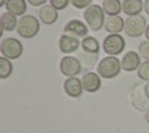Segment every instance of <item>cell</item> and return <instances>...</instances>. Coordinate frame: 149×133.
I'll return each instance as SVG.
<instances>
[{
    "instance_id": "obj_1",
    "label": "cell",
    "mask_w": 149,
    "mask_h": 133,
    "mask_svg": "<svg viewBox=\"0 0 149 133\" xmlns=\"http://www.w3.org/2000/svg\"><path fill=\"white\" fill-rule=\"evenodd\" d=\"M106 13L102 9V6L92 4L90 5L86 9H84V20L85 23L90 27L92 32H99L104 26H105V20H106Z\"/></svg>"
},
{
    "instance_id": "obj_2",
    "label": "cell",
    "mask_w": 149,
    "mask_h": 133,
    "mask_svg": "<svg viewBox=\"0 0 149 133\" xmlns=\"http://www.w3.org/2000/svg\"><path fill=\"white\" fill-rule=\"evenodd\" d=\"M121 69V61L116 56H106L100 60L97 65V72L101 78L105 79H112L116 77Z\"/></svg>"
},
{
    "instance_id": "obj_3",
    "label": "cell",
    "mask_w": 149,
    "mask_h": 133,
    "mask_svg": "<svg viewBox=\"0 0 149 133\" xmlns=\"http://www.w3.org/2000/svg\"><path fill=\"white\" fill-rule=\"evenodd\" d=\"M16 32L19 36L23 38H33L40 32V21L37 18L30 14H26L19 19Z\"/></svg>"
},
{
    "instance_id": "obj_4",
    "label": "cell",
    "mask_w": 149,
    "mask_h": 133,
    "mask_svg": "<svg viewBox=\"0 0 149 133\" xmlns=\"http://www.w3.org/2000/svg\"><path fill=\"white\" fill-rule=\"evenodd\" d=\"M126 47V41L120 34H108L102 41V50L108 56L120 55Z\"/></svg>"
},
{
    "instance_id": "obj_5",
    "label": "cell",
    "mask_w": 149,
    "mask_h": 133,
    "mask_svg": "<svg viewBox=\"0 0 149 133\" xmlns=\"http://www.w3.org/2000/svg\"><path fill=\"white\" fill-rule=\"evenodd\" d=\"M1 55L8 60H17L23 52V46L21 41L15 37H6L0 43Z\"/></svg>"
},
{
    "instance_id": "obj_6",
    "label": "cell",
    "mask_w": 149,
    "mask_h": 133,
    "mask_svg": "<svg viewBox=\"0 0 149 133\" xmlns=\"http://www.w3.org/2000/svg\"><path fill=\"white\" fill-rule=\"evenodd\" d=\"M147 21L146 18L140 15L128 16L125 21V34L129 37H139L146 33L147 29Z\"/></svg>"
},
{
    "instance_id": "obj_7",
    "label": "cell",
    "mask_w": 149,
    "mask_h": 133,
    "mask_svg": "<svg viewBox=\"0 0 149 133\" xmlns=\"http://www.w3.org/2000/svg\"><path fill=\"white\" fill-rule=\"evenodd\" d=\"M83 64L78 57L66 55L59 62V71L65 77H77L81 72Z\"/></svg>"
},
{
    "instance_id": "obj_8",
    "label": "cell",
    "mask_w": 149,
    "mask_h": 133,
    "mask_svg": "<svg viewBox=\"0 0 149 133\" xmlns=\"http://www.w3.org/2000/svg\"><path fill=\"white\" fill-rule=\"evenodd\" d=\"M63 30H64V34H68L71 36L85 37V36H87V33H88V26L86 23H84V21H81V20L72 19L65 23Z\"/></svg>"
},
{
    "instance_id": "obj_9",
    "label": "cell",
    "mask_w": 149,
    "mask_h": 133,
    "mask_svg": "<svg viewBox=\"0 0 149 133\" xmlns=\"http://www.w3.org/2000/svg\"><path fill=\"white\" fill-rule=\"evenodd\" d=\"M80 43L81 42L79 41L78 37L71 36L68 34H63L59 36V40H58V48H59L61 52L69 55V54L77 51L78 48L80 47Z\"/></svg>"
},
{
    "instance_id": "obj_10",
    "label": "cell",
    "mask_w": 149,
    "mask_h": 133,
    "mask_svg": "<svg viewBox=\"0 0 149 133\" xmlns=\"http://www.w3.org/2000/svg\"><path fill=\"white\" fill-rule=\"evenodd\" d=\"M141 63H142L141 62V55L134 50L127 51L121 58V68L123 71H127V72L137 71Z\"/></svg>"
},
{
    "instance_id": "obj_11",
    "label": "cell",
    "mask_w": 149,
    "mask_h": 133,
    "mask_svg": "<svg viewBox=\"0 0 149 133\" xmlns=\"http://www.w3.org/2000/svg\"><path fill=\"white\" fill-rule=\"evenodd\" d=\"M81 84H83L84 91L90 92V93L97 92L101 88V77L99 76L98 72L88 71V72H86V74L83 75V77H81Z\"/></svg>"
},
{
    "instance_id": "obj_12",
    "label": "cell",
    "mask_w": 149,
    "mask_h": 133,
    "mask_svg": "<svg viewBox=\"0 0 149 133\" xmlns=\"http://www.w3.org/2000/svg\"><path fill=\"white\" fill-rule=\"evenodd\" d=\"M63 89H64L65 93L71 98L80 97L83 91H84L83 84H81V79H79L78 77H68L64 80Z\"/></svg>"
},
{
    "instance_id": "obj_13",
    "label": "cell",
    "mask_w": 149,
    "mask_h": 133,
    "mask_svg": "<svg viewBox=\"0 0 149 133\" xmlns=\"http://www.w3.org/2000/svg\"><path fill=\"white\" fill-rule=\"evenodd\" d=\"M38 19L42 23L50 26L54 24L57 19H58V10L56 8H54L50 4L49 5H43L41 6V8L38 9Z\"/></svg>"
},
{
    "instance_id": "obj_14",
    "label": "cell",
    "mask_w": 149,
    "mask_h": 133,
    "mask_svg": "<svg viewBox=\"0 0 149 133\" xmlns=\"http://www.w3.org/2000/svg\"><path fill=\"white\" fill-rule=\"evenodd\" d=\"M104 28L108 34H120L122 30H125V20L120 15H115V16L107 15Z\"/></svg>"
},
{
    "instance_id": "obj_15",
    "label": "cell",
    "mask_w": 149,
    "mask_h": 133,
    "mask_svg": "<svg viewBox=\"0 0 149 133\" xmlns=\"http://www.w3.org/2000/svg\"><path fill=\"white\" fill-rule=\"evenodd\" d=\"M143 10L142 0H122V12L128 16L140 15Z\"/></svg>"
},
{
    "instance_id": "obj_16",
    "label": "cell",
    "mask_w": 149,
    "mask_h": 133,
    "mask_svg": "<svg viewBox=\"0 0 149 133\" xmlns=\"http://www.w3.org/2000/svg\"><path fill=\"white\" fill-rule=\"evenodd\" d=\"M5 8L16 16H23L27 12V0H7Z\"/></svg>"
},
{
    "instance_id": "obj_17",
    "label": "cell",
    "mask_w": 149,
    "mask_h": 133,
    "mask_svg": "<svg viewBox=\"0 0 149 133\" xmlns=\"http://www.w3.org/2000/svg\"><path fill=\"white\" fill-rule=\"evenodd\" d=\"M17 23H19V20L16 15L9 12H5L0 16V28L3 32H13L14 29L17 28Z\"/></svg>"
},
{
    "instance_id": "obj_18",
    "label": "cell",
    "mask_w": 149,
    "mask_h": 133,
    "mask_svg": "<svg viewBox=\"0 0 149 133\" xmlns=\"http://www.w3.org/2000/svg\"><path fill=\"white\" fill-rule=\"evenodd\" d=\"M80 47L83 49L84 52L87 54H93V55H98L100 51V43L99 41L93 37V36H85L81 40Z\"/></svg>"
},
{
    "instance_id": "obj_19",
    "label": "cell",
    "mask_w": 149,
    "mask_h": 133,
    "mask_svg": "<svg viewBox=\"0 0 149 133\" xmlns=\"http://www.w3.org/2000/svg\"><path fill=\"white\" fill-rule=\"evenodd\" d=\"M101 6L108 16H115L122 12V2L120 0H102Z\"/></svg>"
},
{
    "instance_id": "obj_20",
    "label": "cell",
    "mask_w": 149,
    "mask_h": 133,
    "mask_svg": "<svg viewBox=\"0 0 149 133\" xmlns=\"http://www.w3.org/2000/svg\"><path fill=\"white\" fill-rule=\"evenodd\" d=\"M13 72V64L10 60L1 56L0 57V78L6 79L8 78Z\"/></svg>"
},
{
    "instance_id": "obj_21",
    "label": "cell",
    "mask_w": 149,
    "mask_h": 133,
    "mask_svg": "<svg viewBox=\"0 0 149 133\" xmlns=\"http://www.w3.org/2000/svg\"><path fill=\"white\" fill-rule=\"evenodd\" d=\"M97 58H98V55L87 54V52H84V51H81L79 54V60H80L81 64L84 65V68H86V69L94 66V64L97 62Z\"/></svg>"
},
{
    "instance_id": "obj_22",
    "label": "cell",
    "mask_w": 149,
    "mask_h": 133,
    "mask_svg": "<svg viewBox=\"0 0 149 133\" xmlns=\"http://www.w3.org/2000/svg\"><path fill=\"white\" fill-rule=\"evenodd\" d=\"M137 77L142 80L149 82V61H144L141 63L140 68L137 69Z\"/></svg>"
},
{
    "instance_id": "obj_23",
    "label": "cell",
    "mask_w": 149,
    "mask_h": 133,
    "mask_svg": "<svg viewBox=\"0 0 149 133\" xmlns=\"http://www.w3.org/2000/svg\"><path fill=\"white\" fill-rule=\"evenodd\" d=\"M139 54L141 55L142 58H144L146 61H149V41H142L139 44Z\"/></svg>"
},
{
    "instance_id": "obj_24",
    "label": "cell",
    "mask_w": 149,
    "mask_h": 133,
    "mask_svg": "<svg viewBox=\"0 0 149 133\" xmlns=\"http://www.w3.org/2000/svg\"><path fill=\"white\" fill-rule=\"evenodd\" d=\"M70 4L77 9H86L92 5V0H70Z\"/></svg>"
},
{
    "instance_id": "obj_25",
    "label": "cell",
    "mask_w": 149,
    "mask_h": 133,
    "mask_svg": "<svg viewBox=\"0 0 149 133\" xmlns=\"http://www.w3.org/2000/svg\"><path fill=\"white\" fill-rule=\"evenodd\" d=\"M49 2L57 10H62V9H65L69 6L70 0H49Z\"/></svg>"
},
{
    "instance_id": "obj_26",
    "label": "cell",
    "mask_w": 149,
    "mask_h": 133,
    "mask_svg": "<svg viewBox=\"0 0 149 133\" xmlns=\"http://www.w3.org/2000/svg\"><path fill=\"white\" fill-rule=\"evenodd\" d=\"M48 0H27V2L33 6V7H38V6H43L47 4Z\"/></svg>"
},
{
    "instance_id": "obj_27",
    "label": "cell",
    "mask_w": 149,
    "mask_h": 133,
    "mask_svg": "<svg viewBox=\"0 0 149 133\" xmlns=\"http://www.w3.org/2000/svg\"><path fill=\"white\" fill-rule=\"evenodd\" d=\"M143 10L149 15V0H144L143 1Z\"/></svg>"
},
{
    "instance_id": "obj_28",
    "label": "cell",
    "mask_w": 149,
    "mask_h": 133,
    "mask_svg": "<svg viewBox=\"0 0 149 133\" xmlns=\"http://www.w3.org/2000/svg\"><path fill=\"white\" fill-rule=\"evenodd\" d=\"M144 94H146V97H147V99L149 100V82H147L146 83V85H144Z\"/></svg>"
},
{
    "instance_id": "obj_29",
    "label": "cell",
    "mask_w": 149,
    "mask_h": 133,
    "mask_svg": "<svg viewBox=\"0 0 149 133\" xmlns=\"http://www.w3.org/2000/svg\"><path fill=\"white\" fill-rule=\"evenodd\" d=\"M144 36H146V38L149 41V24L147 26V29H146V33H144Z\"/></svg>"
},
{
    "instance_id": "obj_30",
    "label": "cell",
    "mask_w": 149,
    "mask_h": 133,
    "mask_svg": "<svg viewBox=\"0 0 149 133\" xmlns=\"http://www.w3.org/2000/svg\"><path fill=\"white\" fill-rule=\"evenodd\" d=\"M146 120H147V123L149 124V108H148L147 112H146Z\"/></svg>"
},
{
    "instance_id": "obj_31",
    "label": "cell",
    "mask_w": 149,
    "mask_h": 133,
    "mask_svg": "<svg viewBox=\"0 0 149 133\" xmlns=\"http://www.w3.org/2000/svg\"><path fill=\"white\" fill-rule=\"evenodd\" d=\"M6 2H7V0H0V6L2 7V6H5L6 5Z\"/></svg>"
}]
</instances>
